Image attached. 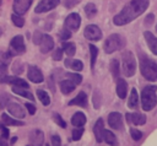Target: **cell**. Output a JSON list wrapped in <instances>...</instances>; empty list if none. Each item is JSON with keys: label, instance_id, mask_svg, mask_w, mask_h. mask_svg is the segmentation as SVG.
I'll list each match as a JSON object with an SVG mask.
<instances>
[{"label": "cell", "instance_id": "cell-21", "mask_svg": "<svg viewBox=\"0 0 157 146\" xmlns=\"http://www.w3.org/2000/svg\"><path fill=\"white\" fill-rule=\"evenodd\" d=\"M126 92H128V83L124 79H118L117 82V94L120 99H124L126 97Z\"/></svg>", "mask_w": 157, "mask_h": 146}, {"label": "cell", "instance_id": "cell-8", "mask_svg": "<svg viewBox=\"0 0 157 146\" xmlns=\"http://www.w3.org/2000/svg\"><path fill=\"white\" fill-rule=\"evenodd\" d=\"M10 47L13 52V54H23L26 52V45H25V40L22 36H15L11 42H10Z\"/></svg>", "mask_w": 157, "mask_h": 146}, {"label": "cell", "instance_id": "cell-17", "mask_svg": "<svg viewBox=\"0 0 157 146\" xmlns=\"http://www.w3.org/2000/svg\"><path fill=\"white\" fill-rule=\"evenodd\" d=\"M126 118V121L128 123H132L135 125H144L146 123V117L139 112H135V113H126L125 115Z\"/></svg>", "mask_w": 157, "mask_h": 146}, {"label": "cell", "instance_id": "cell-9", "mask_svg": "<svg viewBox=\"0 0 157 146\" xmlns=\"http://www.w3.org/2000/svg\"><path fill=\"white\" fill-rule=\"evenodd\" d=\"M60 0H40L38 2V5L36 6L34 11L37 13H42V12H47V11H50L53 10L54 7H56L59 5Z\"/></svg>", "mask_w": 157, "mask_h": 146}, {"label": "cell", "instance_id": "cell-13", "mask_svg": "<svg viewBox=\"0 0 157 146\" xmlns=\"http://www.w3.org/2000/svg\"><path fill=\"white\" fill-rule=\"evenodd\" d=\"M29 144L31 146H43L44 144V133L39 129H34L29 133Z\"/></svg>", "mask_w": 157, "mask_h": 146}, {"label": "cell", "instance_id": "cell-26", "mask_svg": "<svg viewBox=\"0 0 157 146\" xmlns=\"http://www.w3.org/2000/svg\"><path fill=\"white\" fill-rule=\"evenodd\" d=\"M103 141L105 144H108L109 146H118V140L117 136L110 131V130H105L103 131Z\"/></svg>", "mask_w": 157, "mask_h": 146}, {"label": "cell", "instance_id": "cell-51", "mask_svg": "<svg viewBox=\"0 0 157 146\" xmlns=\"http://www.w3.org/2000/svg\"><path fill=\"white\" fill-rule=\"evenodd\" d=\"M16 141H17V137H16V136H13V137L11 139V142H10V144H11V145H13Z\"/></svg>", "mask_w": 157, "mask_h": 146}, {"label": "cell", "instance_id": "cell-43", "mask_svg": "<svg viewBox=\"0 0 157 146\" xmlns=\"http://www.w3.org/2000/svg\"><path fill=\"white\" fill-rule=\"evenodd\" d=\"M12 70H13V72L15 74H21L23 70H22V64L20 63V61H15V64H13V66H12Z\"/></svg>", "mask_w": 157, "mask_h": 146}, {"label": "cell", "instance_id": "cell-22", "mask_svg": "<svg viewBox=\"0 0 157 146\" xmlns=\"http://www.w3.org/2000/svg\"><path fill=\"white\" fill-rule=\"evenodd\" d=\"M1 120L5 125H9V126H22V125H25V123L22 120L16 119V118H11L9 114H5V113H2Z\"/></svg>", "mask_w": 157, "mask_h": 146}, {"label": "cell", "instance_id": "cell-48", "mask_svg": "<svg viewBox=\"0 0 157 146\" xmlns=\"http://www.w3.org/2000/svg\"><path fill=\"white\" fill-rule=\"evenodd\" d=\"M0 131H1V136H0V137H2V139H6V140H7V139H9V134H10V133H9V129H7V128H5V125H4V128H2Z\"/></svg>", "mask_w": 157, "mask_h": 146}, {"label": "cell", "instance_id": "cell-1", "mask_svg": "<svg viewBox=\"0 0 157 146\" xmlns=\"http://www.w3.org/2000/svg\"><path fill=\"white\" fill-rule=\"evenodd\" d=\"M150 1L148 0H130L128 5L123 7V10L114 16L113 22L115 26H124L131 21H134L136 17L142 15L145 10L147 9Z\"/></svg>", "mask_w": 157, "mask_h": 146}, {"label": "cell", "instance_id": "cell-45", "mask_svg": "<svg viewBox=\"0 0 157 146\" xmlns=\"http://www.w3.org/2000/svg\"><path fill=\"white\" fill-rule=\"evenodd\" d=\"M50 140H52V145L53 146H61V139H60V136L53 135Z\"/></svg>", "mask_w": 157, "mask_h": 146}, {"label": "cell", "instance_id": "cell-42", "mask_svg": "<svg viewBox=\"0 0 157 146\" xmlns=\"http://www.w3.org/2000/svg\"><path fill=\"white\" fill-rule=\"evenodd\" d=\"M101 93L98 92V91H96L94 92V94H93V104H94V107L98 109L99 108V106H101Z\"/></svg>", "mask_w": 157, "mask_h": 146}, {"label": "cell", "instance_id": "cell-10", "mask_svg": "<svg viewBox=\"0 0 157 146\" xmlns=\"http://www.w3.org/2000/svg\"><path fill=\"white\" fill-rule=\"evenodd\" d=\"M33 0H13L12 9L13 12L17 15H23L27 12V10L31 7Z\"/></svg>", "mask_w": 157, "mask_h": 146}, {"label": "cell", "instance_id": "cell-14", "mask_svg": "<svg viewBox=\"0 0 157 146\" xmlns=\"http://www.w3.org/2000/svg\"><path fill=\"white\" fill-rule=\"evenodd\" d=\"M27 77L32 82H34V83H40V82L44 81V76H43L42 71L37 66H33V65H31L28 67V70H27Z\"/></svg>", "mask_w": 157, "mask_h": 146}, {"label": "cell", "instance_id": "cell-4", "mask_svg": "<svg viewBox=\"0 0 157 146\" xmlns=\"http://www.w3.org/2000/svg\"><path fill=\"white\" fill-rule=\"evenodd\" d=\"M124 47H125V38L118 33L110 34L104 42V52L107 54H112L115 50L123 49Z\"/></svg>", "mask_w": 157, "mask_h": 146}, {"label": "cell", "instance_id": "cell-33", "mask_svg": "<svg viewBox=\"0 0 157 146\" xmlns=\"http://www.w3.org/2000/svg\"><path fill=\"white\" fill-rule=\"evenodd\" d=\"M90 54H91V67L93 69L94 67V64H96V60H97V55H98V49L96 45L93 44H90Z\"/></svg>", "mask_w": 157, "mask_h": 146}, {"label": "cell", "instance_id": "cell-12", "mask_svg": "<svg viewBox=\"0 0 157 146\" xmlns=\"http://www.w3.org/2000/svg\"><path fill=\"white\" fill-rule=\"evenodd\" d=\"M108 124L110 128L115 130L123 129V117L119 112H112L108 115Z\"/></svg>", "mask_w": 157, "mask_h": 146}, {"label": "cell", "instance_id": "cell-47", "mask_svg": "<svg viewBox=\"0 0 157 146\" xmlns=\"http://www.w3.org/2000/svg\"><path fill=\"white\" fill-rule=\"evenodd\" d=\"M25 107L27 108V110H28V113H29L31 115H33V114L36 113V106H34V104H32V103H26Z\"/></svg>", "mask_w": 157, "mask_h": 146}, {"label": "cell", "instance_id": "cell-11", "mask_svg": "<svg viewBox=\"0 0 157 146\" xmlns=\"http://www.w3.org/2000/svg\"><path fill=\"white\" fill-rule=\"evenodd\" d=\"M9 113L15 117L16 119H22L25 118V109L22 108V106L17 102H9V104L6 106Z\"/></svg>", "mask_w": 157, "mask_h": 146}, {"label": "cell", "instance_id": "cell-44", "mask_svg": "<svg viewBox=\"0 0 157 146\" xmlns=\"http://www.w3.org/2000/svg\"><path fill=\"white\" fill-rule=\"evenodd\" d=\"M42 37H43V34L39 31H36L34 32V36H33V43L34 44H39L40 40H42Z\"/></svg>", "mask_w": 157, "mask_h": 146}, {"label": "cell", "instance_id": "cell-23", "mask_svg": "<svg viewBox=\"0 0 157 146\" xmlns=\"http://www.w3.org/2000/svg\"><path fill=\"white\" fill-rule=\"evenodd\" d=\"M64 64H65L66 67H69V69H71L74 71H81L83 69V63L81 60H77V59H70V58H67Z\"/></svg>", "mask_w": 157, "mask_h": 146}, {"label": "cell", "instance_id": "cell-38", "mask_svg": "<svg viewBox=\"0 0 157 146\" xmlns=\"http://www.w3.org/2000/svg\"><path fill=\"white\" fill-rule=\"evenodd\" d=\"M53 119H54V121H55L60 128H66V123L64 121V119H63L58 113H53Z\"/></svg>", "mask_w": 157, "mask_h": 146}, {"label": "cell", "instance_id": "cell-36", "mask_svg": "<svg viewBox=\"0 0 157 146\" xmlns=\"http://www.w3.org/2000/svg\"><path fill=\"white\" fill-rule=\"evenodd\" d=\"M66 76H67L69 80H71L75 85H78V83L82 82V76L78 75V74H71V72H69V74H66Z\"/></svg>", "mask_w": 157, "mask_h": 146}, {"label": "cell", "instance_id": "cell-2", "mask_svg": "<svg viewBox=\"0 0 157 146\" xmlns=\"http://www.w3.org/2000/svg\"><path fill=\"white\" fill-rule=\"evenodd\" d=\"M140 71L148 81H157V63L150 58L144 56L140 59Z\"/></svg>", "mask_w": 157, "mask_h": 146}, {"label": "cell", "instance_id": "cell-27", "mask_svg": "<svg viewBox=\"0 0 157 146\" xmlns=\"http://www.w3.org/2000/svg\"><path fill=\"white\" fill-rule=\"evenodd\" d=\"M12 92L16 93V94H18V96H21V97H25V98H27V99H29V101H34V96H33L27 88L13 86V87H12Z\"/></svg>", "mask_w": 157, "mask_h": 146}, {"label": "cell", "instance_id": "cell-20", "mask_svg": "<svg viewBox=\"0 0 157 146\" xmlns=\"http://www.w3.org/2000/svg\"><path fill=\"white\" fill-rule=\"evenodd\" d=\"M144 36H145V38H146L147 45L150 47L151 52H152L153 54H156V55H157V38H156V37H155L150 31H146V32L144 33Z\"/></svg>", "mask_w": 157, "mask_h": 146}, {"label": "cell", "instance_id": "cell-53", "mask_svg": "<svg viewBox=\"0 0 157 146\" xmlns=\"http://www.w3.org/2000/svg\"><path fill=\"white\" fill-rule=\"evenodd\" d=\"M156 31H157V25H156Z\"/></svg>", "mask_w": 157, "mask_h": 146}, {"label": "cell", "instance_id": "cell-32", "mask_svg": "<svg viewBox=\"0 0 157 146\" xmlns=\"http://www.w3.org/2000/svg\"><path fill=\"white\" fill-rule=\"evenodd\" d=\"M110 71H112V75L113 77L115 79H119V74H120V70H119V61L117 59H113L110 61Z\"/></svg>", "mask_w": 157, "mask_h": 146}, {"label": "cell", "instance_id": "cell-7", "mask_svg": "<svg viewBox=\"0 0 157 146\" xmlns=\"http://www.w3.org/2000/svg\"><path fill=\"white\" fill-rule=\"evenodd\" d=\"M83 36L88 40H99L102 38V31L96 25H88L83 31Z\"/></svg>", "mask_w": 157, "mask_h": 146}, {"label": "cell", "instance_id": "cell-18", "mask_svg": "<svg viewBox=\"0 0 157 146\" xmlns=\"http://www.w3.org/2000/svg\"><path fill=\"white\" fill-rule=\"evenodd\" d=\"M69 106H78V107H87V96L85 92H78V94L69 102Z\"/></svg>", "mask_w": 157, "mask_h": 146}, {"label": "cell", "instance_id": "cell-49", "mask_svg": "<svg viewBox=\"0 0 157 146\" xmlns=\"http://www.w3.org/2000/svg\"><path fill=\"white\" fill-rule=\"evenodd\" d=\"M152 21H153V15L152 13H150L147 17H146V21H145V25H147V26H150L151 23H152Z\"/></svg>", "mask_w": 157, "mask_h": 146}, {"label": "cell", "instance_id": "cell-46", "mask_svg": "<svg viewBox=\"0 0 157 146\" xmlns=\"http://www.w3.org/2000/svg\"><path fill=\"white\" fill-rule=\"evenodd\" d=\"M6 72H7V66H6V64H0V82H1V80L6 76Z\"/></svg>", "mask_w": 157, "mask_h": 146}, {"label": "cell", "instance_id": "cell-6", "mask_svg": "<svg viewBox=\"0 0 157 146\" xmlns=\"http://www.w3.org/2000/svg\"><path fill=\"white\" fill-rule=\"evenodd\" d=\"M81 25V17L77 12H72L70 13L64 22V28L69 29V31H77L78 27Z\"/></svg>", "mask_w": 157, "mask_h": 146}, {"label": "cell", "instance_id": "cell-5", "mask_svg": "<svg viewBox=\"0 0 157 146\" xmlns=\"http://www.w3.org/2000/svg\"><path fill=\"white\" fill-rule=\"evenodd\" d=\"M123 71L125 74V76L130 77L135 74L136 71V59L134 56V54L130 50H126L123 53Z\"/></svg>", "mask_w": 157, "mask_h": 146}, {"label": "cell", "instance_id": "cell-31", "mask_svg": "<svg viewBox=\"0 0 157 146\" xmlns=\"http://www.w3.org/2000/svg\"><path fill=\"white\" fill-rule=\"evenodd\" d=\"M85 13H86V16L90 17V18H92L93 16H96V13H97V7H96V5L92 4V2H88V4L85 6Z\"/></svg>", "mask_w": 157, "mask_h": 146}, {"label": "cell", "instance_id": "cell-39", "mask_svg": "<svg viewBox=\"0 0 157 146\" xmlns=\"http://www.w3.org/2000/svg\"><path fill=\"white\" fill-rule=\"evenodd\" d=\"M82 134H83V129H82V128L74 129V130H72V140H74V141H78V140L82 137Z\"/></svg>", "mask_w": 157, "mask_h": 146}, {"label": "cell", "instance_id": "cell-54", "mask_svg": "<svg viewBox=\"0 0 157 146\" xmlns=\"http://www.w3.org/2000/svg\"><path fill=\"white\" fill-rule=\"evenodd\" d=\"M47 146H49V145H47Z\"/></svg>", "mask_w": 157, "mask_h": 146}, {"label": "cell", "instance_id": "cell-28", "mask_svg": "<svg viewBox=\"0 0 157 146\" xmlns=\"http://www.w3.org/2000/svg\"><path fill=\"white\" fill-rule=\"evenodd\" d=\"M139 106V94H137V91L135 88H131L130 91V96H129V99H128V107L129 108H137Z\"/></svg>", "mask_w": 157, "mask_h": 146}, {"label": "cell", "instance_id": "cell-16", "mask_svg": "<svg viewBox=\"0 0 157 146\" xmlns=\"http://www.w3.org/2000/svg\"><path fill=\"white\" fill-rule=\"evenodd\" d=\"M39 48H40V53L47 54L49 53L53 48H54V40L49 34H43L42 40L39 43Z\"/></svg>", "mask_w": 157, "mask_h": 146}, {"label": "cell", "instance_id": "cell-3", "mask_svg": "<svg viewBox=\"0 0 157 146\" xmlns=\"http://www.w3.org/2000/svg\"><path fill=\"white\" fill-rule=\"evenodd\" d=\"M156 86H146L141 92V104L144 110H152L157 104Z\"/></svg>", "mask_w": 157, "mask_h": 146}, {"label": "cell", "instance_id": "cell-19", "mask_svg": "<svg viewBox=\"0 0 157 146\" xmlns=\"http://www.w3.org/2000/svg\"><path fill=\"white\" fill-rule=\"evenodd\" d=\"M103 131H104L103 120L102 119H98L94 123V126H93V133H94V136H96L97 142H102L103 141Z\"/></svg>", "mask_w": 157, "mask_h": 146}, {"label": "cell", "instance_id": "cell-15", "mask_svg": "<svg viewBox=\"0 0 157 146\" xmlns=\"http://www.w3.org/2000/svg\"><path fill=\"white\" fill-rule=\"evenodd\" d=\"M1 83H10L12 86H17V87H23V88H29V85L23 80V79H20L17 76H5L2 80H1Z\"/></svg>", "mask_w": 157, "mask_h": 146}, {"label": "cell", "instance_id": "cell-34", "mask_svg": "<svg viewBox=\"0 0 157 146\" xmlns=\"http://www.w3.org/2000/svg\"><path fill=\"white\" fill-rule=\"evenodd\" d=\"M11 20H12V23L16 27H23V25H25V20L21 17V15H17L15 12L11 15Z\"/></svg>", "mask_w": 157, "mask_h": 146}, {"label": "cell", "instance_id": "cell-29", "mask_svg": "<svg viewBox=\"0 0 157 146\" xmlns=\"http://www.w3.org/2000/svg\"><path fill=\"white\" fill-rule=\"evenodd\" d=\"M63 50L66 53L67 56H72L76 53V45L72 42H63Z\"/></svg>", "mask_w": 157, "mask_h": 146}, {"label": "cell", "instance_id": "cell-25", "mask_svg": "<svg viewBox=\"0 0 157 146\" xmlns=\"http://www.w3.org/2000/svg\"><path fill=\"white\" fill-rule=\"evenodd\" d=\"M85 123H86V115H85L82 112H76V113L72 115V118H71V124H72L74 126H76V128L83 126Z\"/></svg>", "mask_w": 157, "mask_h": 146}, {"label": "cell", "instance_id": "cell-30", "mask_svg": "<svg viewBox=\"0 0 157 146\" xmlns=\"http://www.w3.org/2000/svg\"><path fill=\"white\" fill-rule=\"evenodd\" d=\"M37 97L39 98V101L42 102L43 106H49V103H50V97H49V94H48L44 90H37Z\"/></svg>", "mask_w": 157, "mask_h": 146}, {"label": "cell", "instance_id": "cell-37", "mask_svg": "<svg viewBox=\"0 0 157 146\" xmlns=\"http://www.w3.org/2000/svg\"><path fill=\"white\" fill-rule=\"evenodd\" d=\"M70 37H71V31H69V29H66V28H64V29H61V31L59 32V38H60L63 42H65L66 39H70Z\"/></svg>", "mask_w": 157, "mask_h": 146}, {"label": "cell", "instance_id": "cell-41", "mask_svg": "<svg viewBox=\"0 0 157 146\" xmlns=\"http://www.w3.org/2000/svg\"><path fill=\"white\" fill-rule=\"evenodd\" d=\"M63 53H64L63 48H58V49H55L54 53H53V59L56 60V61L61 60V58H63Z\"/></svg>", "mask_w": 157, "mask_h": 146}, {"label": "cell", "instance_id": "cell-50", "mask_svg": "<svg viewBox=\"0 0 157 146\" xmlns=\"http://www.w3.org/2000/svg\"><path fill=\"white\" fill-rule=\"evenodd\" d=\"M0 146H9V144H7V140H6V139H2V137H0Z\"/></svg>", "mask_w": 157, "mask_h": 146}, {"label": "cell", "instance_id": "cell-24", "mask_svg": "<svg viewBox=\"0 0 157 146\" xmlns=\"http://www.w3.org/2000/svg\"><path fill=\"white\" fill-rule=\"evenodd\" d=\"M75 83L71 81V80H63V81H60V83H59V87H60V91L64 93V94H69V93H71L74 90H75Z\"/></svg>", "mask_w": 157, "mask_h": 146}, {"label": "cell", "instance_id": "cell-52", "mask_svg": "<svg viewBox=\"0 0 157 146\" xmlns=\"http://www.w3.org/2000/svg\"><path fill=\"white\" fill-rule=\"evenodd\" d=\"M2 128H4V124H2V123H0V130H1Z\"/></svg>", "mask_w": 157, "mask_h": 146}, {"label": "cell", "instance_id": "cell-40", "mask_svg": "<svg viewBox=\"0 0 157 146\" xmlns=\"http://www.w3.org/2000/svg\"><path fill=\"white\" fill-rule=\"evenodd\" d=\"M130 135H131L132 140H135V141H139L142 137V133L140 130H137V129H134V128L130 129Z\"/></svg>", "mask_w": 157, "mask_h": 146}, {"label": "cell", "instance_id": "cell-35", "mask_svg": "<svg viewBox=\"0 0 157 146\" xmlns=\"http://www.w3.org/2000/svg\"><path fill=\"white\" fill-rule=\"evenodd\" d=\"M10 102V96L6 92H1L0 93V108H5Z\"/></svg>", "mask_w": 157, "mask_h": 146}]
</instances>
